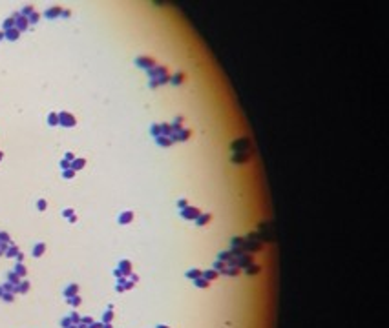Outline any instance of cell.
Masks as SVG:
<instances>
[{
	"label": "cell",
	"mask_w": 389,
	"mask_h": 328,
	"mask_svg": "<svg viewBox=\"0 0 389 328\" xmlns=\"http://www.w3.org/2000/svg\"><path fill=\"white\" fill-rule=\"evenodd\" d=\"M113 275H115L117 279H121V277H124V275H123V273H121V270H119V268H115V270H113Z\"/></svg>",
	"instance_id": "obj_41"
},
{
	"label": "cell",
	"mask_w": 389,
	"mask_h": 328,
	"mask_svg": "<svg viewBox=\"0 0 389 328\" xmlns=\"http://www.w3.org/2000/svg\"><path fill=\"white\" fill-rule=\"evenodd\" d=\"M133 286H135V285H133L132 281H128V279H126V283H124V290H132Z\"/></svg>",
	"instance_id": "obj_39"
},
{
	"label": "cell",
	"mask_w": 389,
	"mask_h": 328,
	"mask_svg": "<svg viewBox=\"0 0 389 328\" xmlns=\"http://www.w3.org/2000/svg\"><path fill=\"white\" fill-rule=\"evenodd\" d=\"M57 13H59V9H50V11H47V17H55Z\"/></svg>",
	"instance_id": "obj_45"
},
{
	"label": "cell",
	"mask_w": 389,
	"mask_h": 328,
	"mask_svg": "<svg viewBox=\"0 0 389 328\" xmlns=\"http://www.w3.org/2000/svg\"><path fill=\"white\" fill-rule=\"evenodd\" d=\"M128 277H130V279H128V281H132V283H133V285H137V283H139V277H137V275H135V273H130V275H128Z\"/></svg>",
	"instance_id": "obj_37"
},
{
	"label": "cell",
	"mask_w": 389,
	"mask_h": 328,
	"mask_svg": "<svg viewBox=\"0 0 389 328\" xmlns=\"http://www.w3.org/2000/svg\"><path fill=\"white\" fill-rule=\"evenodd\" d=\"M161 130H163V135H165V137H172L174 131H175L174 126H172V122H170V124H168V122H161Z\"/></svg>",
	"instance_id": "obj_18"
},
{
	"label": "cell",
	"mask_w": 389,
	"mask_h": 328,
	"mask_svg": "<svg viewBox=\"0 0 389 328\" xmlns=\"http://www.w3.org/2000/svg\"><path fill=\"white\" fill-rule=\"evenodd\" d=\"M68 328H79V326H75V324H70V326H68Z\"/></svg>",
	"instance_id": "obj_51"
},
{
	"label": "cell",
	"mask_w": 389,
	"mask_h": 328,
	"mask_svg": "<svg viewBox=\"0 0 389 328\" xmlns=\"http://www.w3.org/2000/svg\"><path fill=\"white\" fill-rule=\"evenodd\" d=\"M132 219H133V211H132V210H126V211H123V213L119 215V223H121V224H128V223H132Z\"/></svg>",
	"instance_id": "obj_15"
},
{
	"label": "cell",
	"mask_w": 389,
	"mask_h": 328,
	"mask_svg": "<svg viewBox=\"0 0 389 328\" xmlns=\"http://www.w3.org/2000/svg\"><path fill=\"white\" fill-rule=\"evenodd\" d=\"M115 290H117V292H119V294H121V292H124V286H123V285H119V283H117V286H115Z\"/></svg>",
	"instance_id": "obj_46"
},
{
	"label": "cell",
	"mask_w": 389,
	"mask_h": 328,
	"mask_svg": "<svg viewBox=\"0 0 389 328\" xmlns=\"http://www.w3.org/2000/svg\"><path fill=\"white\" fill-rule=\"evenodd\" d=\"M88 328H103V323H91Z\"/></svg>",
	"instance_id": "obj_43"
},
{
	"label": "cell",
	"mask_w": 389,
	"mask_h": 328,
	"mask_svg": "<svg viewBox=\"0 0 389 328\" xmlns=\"http://www.w3.org/2000/svg\"><path fill=\"white\" fill-rule=\"evenodd\" d=\"M223 275H227V277H237L239 273H241V268H236V266H227L223 272Z\"/></svg>",
	"instance_id": "obj_14"
},
{
	"label": "cell",
	"mask_w": 389,
	"mask_h": 328,
	"mask_svg": "<svg viewBox=\"0 0 389 328\" xmlns=\"http://www.w3.org/2000/svg\"><path fill=\"white\" fill-rule=\"evenodd\" d=\"M232 257H234L232 250H223V252H219V253H217V257H216V259H219V261H223V262H228V259H232Z\"/></svg>",
	"instance_id": "obj_19"
},
{
	"label": "cell",
	"mask_w": 389,
	"mask_h": 328,
	"mask_svg": "<svg viewBox=\"0 0 389 328\" xmlns=\"http://www.w3.org/2000/svg\"><path fill=\"white\" fill-rule=\"evenodd\" d=\"M183 82H186V73L185 71H177L170 77V84L172 86H181Z\"/></svg>",
	"instance_id": "obj_10"
},
{
	"label": "cell",
	"mask_w": 389,
	"mask_h": 328,
	"mask_svg": "<svg viewBox=\"0 0 389 328\" xmlns=\"http://www.w3.org/2000/svg\"><path fill=\"white\" fill-rule=\"evenodd\" d=\"M150 133H152V137L155 139V137H159V135H163V130H161V124H152L150 126Z\"/></svg>",
	"instance_id": "obj_25"
},
{
	"label": "cell",
	"mask_w": 389,
	"mask_h": 328,
	"mask_svg": "<svg viewBox=\"0 0 389 328\" xmlns=\"http://www.w3.org/2000/svg\"><path fill=\"white\" fill-rule=\"evenodd\" d=\"M66 301H68V304H71V306H79V304H80V303H82V301H80V297H79V295H73V297H68V299H66Z\"/></svg>",
	"instance_id": "obj_29"
},
{
	"label": "cell",
	"mask_w": 389,
	"mask_h": 328,
	"mask_svg": "<svg viewBox=\"0 0 389 328\" xmlns=\"http://www.w3.org/2000/svg\"><path fill=\"white\" fill-rule=\"evenodd\" d=\"M210 221H212V213H208V211H201V213H199V217H198L194 223H196V226H207Z\"/></svg>",
	"instance_id": "obj_9"
},
{
	"label": "cell",
	"mask_w": 389,
	"mask_h": 328,
	"mask_svg": "<svg viewBox=\"0 0 389 328\" xmlns=\"http://www.w3.org/2000/svg\"><path fill=\"white\" fill-rule=\"evenodd\" d=\"M249 160H250V153L249 151H245V153H234L230 157V162H234V164H245Z\"/></svg>",
	"instance_id": "obj_8"
},
{
	"label": "cell",
	"mask_w": 389,
	"mask_h": 328,
	"mask_svg": "<svg viewBox=\"0 0 389 328\" xmlns=\"http://www.w3.org/2000/svg\"><path fill=\"white\" fill-rule=\"evenodd\" d=\"M17 35H18L17 31H9V33H8V38H11V40H15V38H17Z\"/></svg>",
	"instance_id": "obj_42"
},
{
	"label": "cell",
	"mask_w": 389,
	"mask_h": 328,
	"mask_svg": "<svg viewBox=\"0 0 389 328\" xmlns=\"http://www.w3.org/2000/svg\"><path fill=\"white\" fill-rule=\"evenodd\" d=\"M199 213H201V210L199 208H196V206H186V208H183V210H179V217L181 219H185V221H196V219L199 217Z\"/></svg>",
	"instance_id": "obj_1"
},
{
	"label": "cell",
	"mask_w": 389,
	"mask_h": 328,
	"mask_svg": "<svg viewBox=\"0 0 389 328\" xmlns=\"http://www.w3.org/2000/svg\"><path fill=\"white\" fill-rule=\"evenodd\" d=\"M119 270H121V273L123 275H130L132 273V261H128V259H123L121 262H119Z\"/></svg>",
	"instance_id": "obj_12"
},
{
	"label": "cell",
	"mask_w": 389,
	"mask_h": 328,
	"mask_svg": "<svg viewBox=\"0 0 389 328\" xmlns=\"http://www.w3.org/2000/svg\"><path fill=\"white\" fill-rule=\"evenodd\" d=\"M168 73V68L166 66H154L152 69H148V75L152 77V80H157V79H161L163 75H166Z\"/></svg>",
	"instance_id": "obj_7"
},
{
	"label": "cell",
	"mask_w": 389,
	"mask_h": 328,
	"mask_svg": "<svg viewBox=\"0 0 389 328\" xmlns=\"http://www.w3.org/2000/svg\"><path fill=\"white\" fill-rule=\"evenodd\" d=\"M243 243H245V239L243 237H232L230 239V250H237L243 246Z\"/></svg>",
	"instance_id": "obj_21"
},
{
	"label": "cell",
	"mask_w": 389,
	"mask_h": 328,
	"mask_svg": "<svg viewBox=\"0 0 389 328\" xmlns=\"http://www.w3.org/2000/svg\"><path fill=\"white\" fill-rule=\"evenodd\" d=\"M230 150H232L234 153H245V151H249V150H250V140H249L247 137L237 139L236 142H232V144H230Z\"/></svg>",
	"instance_id": "obj_2"
},
{
	"label": "cell",
	"mask_w": 389,
	"mask_h": 328,
	"mask_svg": "<svg viewBox=\"0 0 389 328\" xmlns=\"http://www.w3.org/2000/svg\"><path fill=\"white\" fill-rule=\"evenodd\" d=\"M112 319H113V310H106L104 317H103V323H112Z\"/></svg>",
	"instance_id": "obj_31"
},
{
	"label": "cell",
	"mask_w": 389,
	"mask_h": 328,
	"mask_svg": "<svg viewBox=\"0 0 389 328\" xmlns=\"http://www.w3.org/2000/svg\"><path fill=\"white\" fill-rule=\"evenodd\" d=\"M186 206H188V199H186V197L177 201V208H179V210H183V208H186Z\"/></svg>",
	"instance_id": "obj_32"
},
{
	"label": "cell",
	"mask_w": 389,
	"mask_h": 328,
	"mask_svg": "<svg viewBox=\"0 0 389 328\" xmlns=\"http://www.w3.org/2000/svg\"><path fill=\"white\" fill-rule=\"evenodd\" d=\"M80 166H84V160H75V164H73V168H80Z\"/></svg>",
	"instance_id": "obj_44"
},
{
	"label": "cell",
	"mask_w": 389,
	"mask_h": 328,
	"mask_svg": "<svg viewBox=\"0 0 389 328\" xmlns=\"http://www.w3.org/2000/svg\"><path fill=\"white\" fill-rule=\"evenodd\" d=\"M190 137H192V130H190V128L175 130L174 135H172V139H174V140H179V142H186V140H190Z\"/></svg>",
	"instance_id": "obj_5"
},
{
	"label": "cell",
	"mask_w": 389,
	"mask_h": 328,
	"mask_svg": "<svg viewBox=\"0 0 389 328\" xmlns=\"http://www.w3.org/2000/svg\"><path fill=\"white\" fill-rule=\"evenodd\" d=\"M174 142H175V140H174L172 137H165V135L155 137V144H157V146H161V148H170Z\"/></svg>",
	"instance_id": "obj_11"
},
{
	"label": "cell",
	"mask_w": 389,
	"mask_h": 328,
	"mask_svg": "<svg viewBox=\"0 0 389 328\" xmlns=\"http://www.w3.org/2000/svg\"><path fill=\"white\" fill-rule=\"evenodd\" d=\"M44 250H46V244L40 243V244H37V246L33 248V255H35V257H40V255L44 253Z\"/></svg>",
	"instance_id": "obj_27"
},
{
	"label": "cell",
	"mask_w": 389,
	"mask_h": 328,
	"mask_svg": "<svg viewBox=\"0 0 389 328\" xmlns=\"http://www.w3.org/2000/svg\"><path fill=\"white\" fill-rule=\"evenodd\" d=\"M225 268H227V262H223V261H219V259H216V261L212 262V270H216V272H219V273H221Z\"/></svg>",
	"instance_id": "obj_26"
},
{
	"label": "cell",
	"mask_w": 389,
	"mask_h": 328,
	"mask_svg": "<svg viewBox=\"0 0 389 328\" xmlns=\"http://www.w3.org/2000/svg\"><path fill=\"white\" fill-rule=\"evenodd\" d=\"M77 292H79V286L77 285H70V286H66L64 295L66 297H73V295H77Z\"/></svg>",
	"instance_id": "obj_23"
},
{
	"label": "cell",
	"mask_w": 389,
	"mask_h": 328,
	"mask_svg": "<svg viewBox=\"0 0 389 328\" xmlns=\"http://www.w3.org/2000/svg\"><path fill=\"white\" fill-rule=\"evenodd\" d=\"M18 285H20V286H17V288H15L13 292H20V294H26V292L29 290V283H28V281H24V283H18Z\"/></svg>",
	"instance_id": "obj_28"
},
{
	"label": "cell",
	"mask_w": 389,
	"mask_h": 328,
	"mask_svg": "<svg viewBox=\"0 0 389 328\" xmlns=\"http://www.w3.org/2000/svg\"><path fill=\"white\" fill-rule=\"evenodd\" d=\"M70 319H71V324H73V323H75V324H77V323H80V317H79V314H77V312H71Z\"/></svg>",
	"instance_id": "obj_34"
},
{
	"label": "cell",
	"mask_w": 389,
	"mask_h": 328,
	"mask_svg": "<svg viewBox=\"0 0 389 328\" xmlns=\"http://www.w3.org/2000/svg\"><path fill=\"white\" fill-rule=\"evenodd\" d=\"M57 121H59V119H57V115H50V124H51V126H55V124H57Z\"/></svg>",
	"instance_id": "obj_40"
},
{
	"label": "cell",
	"mask_w": 389,
	"mask_h": 328,
	"mask_svg": "<svg viewBox=\"0 0 389 328\" xmlns=\"http://www.w3.org/2000/svg\"><path fill=\"white\" fill-rule=\"evenodd\" d=\"M2 297H4V301H8V303H11V301H13V294H9V292H4V295H2Z\"/></svg>",
	"instance_id": "obj_36"
},
{
	"label": "cell",
	"mask_w": 389,
	"mask_h": 328,
	"mask_svg": "<svg viewBox=\"0 0 389 328\" xmlns=\"http://www.w3.org/2000/svg\"><path fill=\"white\" fill-rule=\"evenodd\" d=\"M155 328H170V326H168V324H157Z\"/></svg>",
	"instance_id": "obj_49"
},
{
	"label": "cell",
	"mask_w": 389,
	"mask_h": 328,
	"mask_svg": "<svg viewBox=\"0 0 389 328\" xmlns=\"http://www.w3.org/2000/svg\"><path fill=\"white\" fill-rule=\"evenodd\" d=\"M192 283H194V286H196V288H203V290H205V288H208V286L212 285V283H208L203 275H201V277H198V279H194Z\"/></svg>",
	"instance_id": "obj_17"
},
{
	"label": "cell",
	"mask_w": 389,
	"mask_h": 328,
	"mask_svg": "<svg viewBox=\"0 0 389 328\" xmlns=\"http://www.w3.org/2000/svg\"><path fill=\"white\" fill-rule=\"evenodd\" d=\"M135 64H137V68H142V69H152L154 66H157L155 64V60L154 59H150V57H137L135 59Z\"/></svg>",
	"instance_id": "obj_6"
},
{
	"label": "cell",
	"mask_w": 389,
	"mask_h": 328,
	"mask_svg": "<svg viewBox=\"0 0 389 328\" xmlns=\"http://www.w3.org/2000/svg\"><path fill=\"white\" fill-rule=\"evenodd\" d=\"M15 270H17V272H15V273H17V275H18V277H22V275H26V266H24V264H22V262H18V264H17V268H15Z\"/></svg>",
	"instance_id": "obj_30"
},
{
	"label": "cell",
	"mask_w": 389,
	"mask_h": 328,
	"mask_svg": "<svg viewBox=\"0 0 389 328\" xmlns=\"http://www.w3.org/2000/svg\"><path fill=\"white\" fill-rule=\"evenodd\" d=\"M241 250H243V253H256V252H261V250H263V244H261L260 241H249V239H245Z\"/></svg>",
	"instance_id": "obj_3"
},
{
	"label": "cell",
	"mask_w": 389,
	"mask_h": 328,
	"mask_svg": "<svg viewBox=\"0 0 389 328\" xmlns=\"http://www.w3.org/2000/svg\"><path fill=\"white\" fill-rule=\"evenodd\" d=\"M60 121H62L64 126H75V119H73L71 115H68V113H62V115H60Z\"/></svg>",
	"instance_id": "obj_22"
},
{
	"label": "cell",
	"mask_w": 389,
	"mask_h": 328,
	"mask_svg": "<svg viewBox=\"0 0 389 328\" xmlns=\"http://www.w3.org/2000/svg\"><path fill=\"white\" fill-rule=\"evenodd\" d=\"M252 262H254V255H250V253H241V255L236 257V266L241 268V270H245V268L250 266Z\"/></svg>",
	"instance_id": "obj_4"
},
{
	"label": "cell",
	"mask_w": 389,
	"mask_h": 328,
	"mask_svg": "<svg viewBox=\"0 0 389 328\" xmlns=\"http://www.w3.org/2000/svg\"><path fill=\"white\" fill-rule=\"evenodd\" d=\"M183 124H185V117H181V115H177V117L172 121V126H174V130H181V128H185Z\"/></svg>",
	"instance_id": "obj_24"
},
{
	"label": "cell",
	"mask_w": 389,
	"mask_h": 328,
	"mask_svg": "<svg viewBox=\"0 0 389 328\" xmlns=\"http://www.w3.org/2000/svg\"><path fill=\"white\" fill-rule=\"evenodd\" d=\"M260 272H261V266L256 264V262H252L250 266L245 268V273H247V275H256V273H260Z\"/></svg>",
	"instance_id": "obj_20"
},
{
	"label": "cell",
	"mask_w": 389,
	"mask_h": 328,
	"mask_svg": "<svg viewBox=\"0 0 389 328\" xmlns=\"http://www.w3.org/2000/svg\"><path fill=\"white\" fill-rule=\"evenodd\" d=\"M219 275H221V273H219V272H216V270H212V268H210V270H205V272H203V277H205V279H207L208 283L216 281V279H217Z\"/></svg>",
	"instance_id": "obj_16"
},
{
	"label": "cell",
	"mask_w": 389,
	"mask_h": 328,
	"mask_svg": "<svg viewBox=\"0 0 389 328\" xmlns=\"http://www.w3.org/2000/svg\"><path fill=\"white\" fill-rule=\"evenodd\" d=\"M64 177H73V172H71V170H68V172H64Z\"/></svg>",
	"instance_id": "obj_47"
},
{
	"label": "cell",
	"mask_w": 389,
	"mask_h": 328,
	"mask_svg": "<svg viewBox=\"0 0 389 328\" xmlns=\"http://www.w3.org/2000/svg\"><path fill=\"white\" fill-rule=\"evenodd\" d=\"M201 275H203V270H199V268H190V270L185 272V277L190 279V281L198 279V277H201Z\"/></svg>",
	"instance_id": "obj_13"
},
{
	"label": "cell",
	"mask_w": 389,
	"mask_h": 328,
	"mask_svg": "<svg viewBox=\"0 0 389 328\" xmlns=\"http://www.w3.org/2000/svg\"><path fill=\"white\" fill-rule=\"evenodd\" d=\"M2 295H4V288H2V286H0V297H2Z\"/></svg>",
	"instance_id": "obj_50"
},
{
	"label": "cell",
	"mask_w": 389,
	"mask_h": 328,
	"mask_svg": "<svg viewBox=\"0 0 389 328\" xmlns=\"http://www.w3.org/2000/svg\"><path fill=\"white\" fill-rule=\"evenodd\" d=\"M38 208H40V210H44V208H46V202H44V201H40V202H38Z\"/></svg>",
	"instance_id": "obj_48"
},
{
	"label": "cell",
	"mask_w": 389,
	"mask_h": 328,
	"mask_svg": "<svg viewBox=\"0 0 389 328\" xmlns=\"http://www.w3.org/2000/svg\"><path fill=\"white\" fill-rule=\"evenodd\" d=\"M60 324H62V328H68V326L71 324V319H70V317H64V319L60 321Z\"/></svg>",
	"instance_id": "obj_35"
},
{
	"label": "cell",
	"mask_w": 389,
	"mask_h": 328,
	"mask_svg": "<svg viewBox=\"0 0 389 328\" xmlns=\"http://www.w3.org/2000/svg\"><path fill=\"white\" fill-rule=\"evenodd\" d=\"M8 279H9V283H11V285L20 281V279H18V275H17V273H13V272H11V273H8Z\"/></svg>",
	"instance_id": "obj_33"
},
{
	"label": "cell",
	"mask_w": 389,
	"mask_h": 328,
	"mask_svg": "<svg viewBox=\"0 0 389 328\" xmlns=\"http://www.w3.org/2000/svg\"><path fill=\"white\" fill-rule=\"evenodd\" d=\"M17 252H18V250H17L15 246H11V248L8 250V257H13V255H17Z\"/></svg>",
	"instance_id": "obj_38"
}]
</instances>
